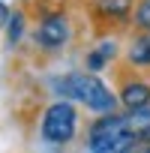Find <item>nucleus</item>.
I'll return each instance as SVG.
<instances>
[{"label": "nucleus", "mask_w": 150, "mask_h": 153, "mask_svg": "<svg viewBox=\"0 0 150 153\" xmlns=\"http://www.w3.org/2000/svg\"><path fill=\"white\" fill-rule=\"evenodd\" d=\"M51 90L63 99H72V102H81L87 111L93 114H102V111H114L117 108V93H111V87L96 78V72H66V75H57L51 78Z\"/></svg>", "instance_id": "obj_1"}, {"label": "nucleus", "mask_w": 150, "mask_h": 153, "mask_svg": "<svg viewBox=\"0 0 150 153\" xmlns=\"http://www.w3.org/2000/svg\"><path fill=\"white\" fill-rule=\"evenodd\" d=\"M87 150L93 153H126L138 147L135 129L129 126V111H102L87 126Z\"/></svg>", "instance_id": "obj_2"}, {"label": "nucleus", "mask_w": 150, "mask_h": 153, "mask_svg": "<svg viewBox=\"0 0 150 153\" xmlns=\"http://www.w3.org/2000/svg\"><path fill=\"white\" fill-rule=\"evenodd\" d=\"M78 123H81V117H78L75 102L57 96L51 105H45V111L39 117V141L48 147H66L78 135Z\"/></svg>", "instance_id": "obj_3"}, {"label": "nucleus", "mask_w": 150, "mask_h": 153, "mask_svg": "<svg viewBox=\"0 0 150 153\" xmlns=\"http://www.w3.org/2000/svg\"><path fill=\"white\" fill-rule=\"evenodd\" d=\"M72 39V21L66 12L54 9V12H42L39 21H36V30H33V42L39 51L45 54H57L69 45Z\"/></svg>", "instance_id": "obj_4"}, {"label": "nucleus", "mask_w": 150, "mask_h": 153, "mask_svg": "<svg viewBox=\"0 0 150 153\" xmlns=\"http://www.w3.org/2000/svg\"><path fill=\"white\" fill-rule=\"evenodd\" d=\"M87 9L102 30H123L126 24H132L135 0H90Z\"/></svg>", "instance_id": "obj_5"}, {"label": "nucleus", "mask_w": 150, "mask_h": 153, "mask_svg": "<svg viewBox=\"0 0 150 153\" xmlns=\"http://www.w3.org/2000/svg\"><path fill=\"white\" fill-rule=\"evenodd\" d=\"M117 99H120L123 111H135V108L150 105V78H141V72H123Z\"/></svg>", "instance_id": "obj_6"}, {"label": "nucleus", "mask_w": 150, "mask_h": 153, "mask_svg": "<svg viewBox=\"0 0 150 153\" xmlns=\"http://www.w3.org/2000/svg\"><path fill=\"white\" fill-rule=\"evenodd\" d=\"M126 63L132 69H150V30H138L126 48Z\"/></svg>", "instance_id": "obj_7"}, {"label": "nucleus", "mask_w": 150, "mask_h": 153, "mask_svg": "<svg viewBox=\"0 0 150 153\" xmlns=\"http://www.w3.org/2000/svg\"><path fill=\"white\" fill-rule=\"evenodd\" d=\"M24 21H27V12L24 9L9 12V18H6V39H9V45H15L24 36Z\"/></svg>", "instance_id": "obj_8"}, {"label": "nucleus", "mask_w": 150, "mask_h": 153, "mask_svg": "<svg viewBox=\"0 0 150 153\" xmlns=\"http://www.w3.org/2000/svg\"><path fill=\"white\" fill-rule=\"evenodd\" d=\"M132 27L135 30H150V0H135Z\"/></svg>", "instance_id": "obj_9"}, {"label": "nucleus", "mask_w": 150, "mask_h": 153, "mask_svg": "<svg viewBox=\"0 0 150 153\" xmlns=\"http://www.w3.org/2000/svg\"><path fill=\"white\" fill-rule=\"evenodd\" d=\"M108 63H111V60H108V57H105V54H102L96 45H93V48L84 54V69H90V72H99V69H105Z\"/></svg>", "instance_id": "obj_10"}, {"label": "nucleus", "mask_w": 150, "mask_h": 153, "mask_svg": "<svg viewBox=\"0 0 150 153\" xmlns=\"http://www.w3.org/2000/svg\"><path fill=\"white\" fill-rule=\"evenodd\" d=\"M150 123V105H144V108H135V111H129V126L138 132L141 126H147Z\"/></svg>", "instance_id": "obj_11"}, {"label": "nucleus", "mask_w": 150, "mask_h": 153, "mask_svg": "<svg viewBox=\"0 0 150 153\" xmlns=\"http://www.w3.org/2000/svg\"><path fill=\"white\" fill-rule=\"evenodd\" d=\"M135 138H138V147H147V144H150V123L141 126V129L135 132Z\"/></svg>", "instance_id": "obj_12"}]
</instances>
